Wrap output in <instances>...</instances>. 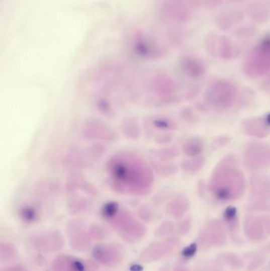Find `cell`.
I'll return each mask as SVG.
<instances>
[{
    "instance_id": "obj_1",
    "label": "cell",
    "mask_w": 270,
    "mask_h": 271,
    "mask_svg": "<svg viewBox=\"0 0 270 271\" xmlns=\"http://www.w3.org/2000/svg\"><path fill=\"white\" fill-rule=\"evenodd\" d=\"M110 184L121 194L145 196L154 183V172L149 165L134 154L120 153L107 163Z\"/></svg>"
},
{
    "instance_id": "obj_2",
    "label": "cell",
    "mask_w": 270,
    "mask_h": 271,
    "mask_svg": "<svg viewBox=\"0 0 270 271\" xmlns=\"http://www.w3.org/2000/svg\"><path fill=\"white\" fill-rule=\"evenodd\" d=\"M211 195L220 202L237 200L246 190V179L235 156L227 155L219 162L211 174L209 183Z\"/></svg>"
},
{
    "instance_id": "obj_3",
    "label": "cell",
    "mask_w": 270,
    "mask_h": 271,
    "mask_svg": "<svg viewBox=\"0 0 270 271\" xmlns=\"http://www.w3.org/2000/svg\"><path fill=\"white\" fill-rule=\"evenodd\" d=\"M243 73L249 78H257L270 72V33L264 34L250 51L242 66Z\"/></svg>"
},
{
    "instance_id": "obj_4",
    "label": "cell",
    "mask_w": 270,
    "mask_h": 271,
    "mask_svg": "<svg viewBox=\"0 0 270 271\" xmlns=\"http://www.w3.org/2000/svg\"><path fill=\"white\" fill-rule=\"evenodd\" d=\"M239 96L235 83L227 79L215 81L205 92L206 103L216 110H227L232 107Z\"/></svg>"
},
{
    "instance_id": "obj_5",
    "label": "cell",
    "mask_w": 270,
    "mask_h": 271,
    "mask_svg": "<svg viewBox=\"0 0 270 271\" xmlns=\"http://www.w3.org/2000/svg\"><path fill=\"white\" fill-rule=\"evenodd\" d=\"M108 221L120 233L132 239H141L147 232V228L143 223L138 221L130 212L121 207Z\"/></svg>"
},
{
    "instance_id": "obj_6",
    "label": "cell",
    "mask_w": 270,
    "mask_h": 271,
    "mask_svg": "<svg viewBox=\"0 0 270 271\" xmlns=\"http://www.w3.org/2000/svg\"><path fill=\"white\" fill-rule=\"evenodd\" d=\"M243 162L251 171L270 168V144L261 141L249 143L243 152Z\"/></svg>"
},
{
    "instance_id": "obj_7",
    "label": "cell",
    "mask_w": 270,
    "mask_h": 271,
    "mask_svg": "<svg viewBox=\"0 0 270 271\" xmlns=\"http://www.w3.org/2000/svg\"><path fill=\"white\" fill-rule=\"evenodd\" d=\"M81 133L86 140L95 141L114 142L118 139V134L107 124L97 118H89L82 124Z\"/></svg>"
},
{
    "instance_id": "obj_8",
    "label": "cell",
    "mask_w": 270,
    "mask_h": 271,
    "mask_svg": "<svg viewBox=\"0 0 270 271\" xmlns=\"http://www.w3.org/2000/svg\"><path fill=\"white\" fill-rule=\"evenodd\" d=\"M92 255L101 264L114 267L123 262L125 250L119 243H101L94 247Z\"/></svg>"
},
{
    "instance_id": "obj_9",
    "label": "cell",
    "mask_w": 270,
    "mask_h": 271,
    "mask_svg": "<svg viewBox=\"0 0 270 271\" xmlns=\"http://www.w3.org/2000/svg\"><path fill=\"white\" fill-rule=\"evenodd\" d=\"M132 39V48L136 54L146 59L156 60L166 55V49L145 34L137 33Z\"/></svg>"
},
{
    "instance_id": "obj_10",
    "label": "cell",
    "mask_w": 270,
    "mask_h": 271,
    "mask_svg": "<svg viewBox=\"0 0 270 271\" xmlns=\"http://www.w3.org/2000/svg\"><path fill=\"white\" fill-rule=\"evenodd\" d=\"M30 242L37 251L45 253L60 251L64 245L63 236L57 231L34 234L30 237Z\"/></svg>"
},
{
    "instance_id": "obj_11",
    "label": "cell",
    "mask_w": 270,
    "mask_h": 271,
    "mask_svg": "<svg viewBox=\"0 0 270 271\" xmlns=\"http://www.w3.org/2000/svg\"><path fill=\"white\" fill-rule=\"evenodd\" d=\"M67 236L71 248L77 251H87L92 246L89 229L86 230L82 221H71L67 225Z\"/></svg>"
},
{
    "instance_id": "obj_12",
    "label": "cell",
    "mask_w": 270,
    "mask_h": 271,
    "mask_svg": "<svg viewBox=\"0 0 270 271\" xmlns=\"http://www.w3.org/2000/svg\"><path fill=\"white\" fill-rule=\"evenodd\" d=\"M52 268L54 271L96 270V266L92 262L67 254H60L56 257L52 262Z\"/></svg>"
},
{
    "instance_id": "obj_13",
    "label": "cell",
    "mask_w": 270,
    "mask_h": 271,
    "mask_svg": "<svg viewBox=\"0 0 270 271\" xmlns=\"http://www.w3.org/2000/svg\"><path fill=\"white\" fill-rule=\"evenodd\" d=\"M243 131L250 137L262 139L270 135V112L262 116L247 118L242 122Z\"/></svg>"
},
{
    "instance_id": "obj_14",
    "label": "cell",
    "mask_w": 270,
    "mask_h": 271,
    "mask_svg": "<svg viewBox=\"0 0 270 271\" xmlns=\"http://www.w3.org/2000/svg\"><path fill=\"white\" fill-rule=\"evenodd\" d=\"M174 246L175 241H173L172 239L151 243L142 251L140 255V260L142 262L147 263L156 262L169 254L173 250Z\"/></svg>"
},
{
    "instance_id": "obj_15",
    "label": "cell",
    "mask_w": 270,
    "mask_h": 271,
    "mask_svg": "<svg viewBox=\"0 0 270 271\" xmlns=\"http://www.w3.org/2000/svg\"><path fill=\"white\" fill-rule=\"evenodd\" d=\"M252 198L264 202L270 200V178L264 174H252L250 178Z\"/></svg>"
},
{
    "instance_id": "obj_16",
    "label": "cell",
    "mask_w": 270,
    "mask_h": 271,
    "mask_svg": "<svg viewBox=\"0 0 270 271\" xmlns=\"http://www.w3.org/2000/svg\"><path fill=\"white\" fill-rule=\"evenodd\" d=\"M151 88L158 96H170L177 92L178 85L170 75L158 74L151 79Z\"/></svg>"
},
{
    "instance_id": "obj_17",
    "label": "cell",
    "mask_w": 270,
    "mask_h": 271,
    "mask_svg": "<svg viewBox=\"0 0 270 271\" xmlns=\"http://www.w3.org/2000/svg\"><path fill=\"white\" fill-rule=\"evenodd\" d=\"M182 71L192 79H198L205 75L206 66L201 59L194 56H185L180 60Z\"/></svg>"
},
{
    "instance_id": "obj_18",
    "label": "cell",
    "mask_w": 270,
    "mask_h": 271,
    "mask_svg": "<svg viewBox=\"0 0 270 271\" xmlns=\"http://www.w3.org/2000/svg\"><path fill=\"white\" fill-rule=\"evenodd\" d=\"M244 15L239 10H230L223 12L217 18L218 27L224 31H228L236 27L243 20Z\"/></svg>"
},
{
    "instance_id": "obj_19",
    "label": "cell",
    "mask_w": 270,
    "mask_h": 271,
    "mask_svg": "<svg viewBox=\"0 0 270 271\" xmlns=\"http://www.w3.org/2000/svg\"><path fill=\"white\" fill-rule=\"evenodd\" d=\"M241 53V49L227 36L222 35L219 38L218 54L224 60L236 59Z\"/></svg>"
},
{
    "instance_id": "obj_20",
    "label": "cell",
    "mask_w": 270,
    "mask_h": 271,
    "mask_svg": "<svg viewBox=\"0 0 270 271\" xmlns=\"http://www.w3.org/2000/svg\"><path fill=\"white\" fill-rule=\"evenodd\" d=\"M247 13L253 20L258 23H264L270 18V11L266 4L260 0H255L249 4Z\"/></svg>"
},
{
    "instance_id": "obj_21",
    "label": "cell",
    "mask_w": 270,
    "mask_h": 271,
    "mask_svg": "<svg viewBox=\"0 0 270 271\" xmlns=\"http://www.w3.org/2000/svg\"><path fill=\"white\" fill-rule=\"evenodd\" d=\"M205 150L203 139L198 136H193L185 140L183 145V152L189 157H197L202 154Z\"/></svg>"
},
{
    "instance_id": "obj_22",
    "label": "cell",
    "mask_w": 270,
    "mask_h": 271,
    "mask_svg": "<svg viewBox=\"0 0 270 271\" xmlns=\"http://www.w3.org/2000/svg\"><path fill=\"white\" fill-rule=\"evenodd\" d=\"M188 208V199L185 195H179L169 202L166 206V212L172 217L179 218L186 213Z\"/></svg>"
},
{
    "instance_id": "obj_23",
    "label": "cell",
    "mask_w": 270,
    "mask_h": 271,
    "mask_svg": "<svg viewBox=\"0 0 270 271\" xmlns=\"http://www.w3.org/2000/svg\"><path fill=\"white\" fill-rule=\"evenodd\" d=\"M121 129L125 137L131 140H136L141 136V128L138 119L134 117H129L121 122Z\"/></svg>"
},
{
    "instance_id": "obj_24",
    "label": "cell",
    "mask_w": 270,
    "mask_h": 271,
    "mask_svg": "<svg viewBox=\"0 0 270 271\" xmlns=\"http://www.w3.org/2000/svg\"><path fill=\"white\" fill-rule=\"evenodd\" d=\"M205 160L203 156H197V157H191V159L183 160L181 163V168L183 171L188 174H194L196 172L199 171L203 168L205 166Z\"/></svg>"
},
{
    "instance_id": "obj_25",
    "label": "cell",
    "mask_w": 270,
    "mask_h": 271,
    "mask_svg": "<svg viewBox=\"0 0 270 271\" xmlns=\"http://www.w3.org/2000/svg\"><path fill=\"white\" fill-rule=\"evenodd\" d=\"M152 169L158 175L163 178L173 175L178 171V168L175 164L162 161H157L152 163Z\"/></svg>"
},
{
    "instance_id": "obj_26",
    "label": "cell",
    "mask_w": 270,
    "mask_h": 271,
    "mask_svg": "<svg viewBox=\"0 0 270 271\" xmlns=\"http://www.w3.org/2000/svg\"><path fill=\"white\" fill-rule=\"evenodd\" d=\"M151 153L159 161L169 162V161L173 160L177 156H178L179 150L175 146H171V147H167V148L153 150L151 151Z\"/></svg>"
},
{
    "instance_id": "obj_27",
    "label": "cell",
    "mask_w": 270,
    "mask_h": 271,
    "mask_svg": "<svg viewBox=\"0 0 270 271\" xmlns=\"http://www.w3.org/2000/svg\"><path fill=\"white\" fill-rule=\"evenodd\" d=\"M151 126L160 130H175L177 124L170 118L164 116H158L151 120Z\"/></svg>"
},
{
    "instance_id": "obj_28",
    "label": "cell",
    "mask_w": 270,
    "mask_h": 271,
    "mask_svg": "<svg viewBox=\"0 0 270 271\" xmlns=\"http://www.w3.org/2000/svg\"><path fill=\"white\" fill-rule=\"evenodd\" d=\"M17 256V249L12 243H2L0 245V258L4 262H10Z\"/></svg>"
},
{
    "instance_id": "obj_29",
    "label": "cell",
    "mask_w": 270,
    "mask_h": 271,
    "mask_svg": "<svg viewBox=\"0 0 270 271\" xmlns=\"http://www.w3.org/2000/svg\"><path fill=\"white\" fill-rule=\"evenodd\" d=\"M257 29L256 26L250 23L242 25L234 31V35L239 38H250L255 35Z\"/></svg>"
},
{
    "instance_id": "obj_30",
    "label": "cell",
    "mask_w": 270,
    "mask_h": 271,
    "mask_svg": "<svg viewBox=\"0 0 270 271\" xmlns=\"http://www.w3.org/2000/svg\"><path fill=\"white\" fill-rule=\"evenodd\" d=\"M19 215L25 222L31 223L38 219V213L34 206H26L21 209Z\"/></svg>"
},
{
    "instance_id": "obj_31",
    "label": "cell",
    "mask_w": 270,
    "mask_h": 271,
    "mask_svg": "<svg viewBox=\"0 0 270 271\" xmlns=\"http://www.w3.org/2000/svg\"><path fill=\"white\" fill-rule=\"evenodd\" d=\"M219 38V36L213 33L208 35L205 39V47L212 56H216L218 54Z\"/></svg>"
},
{
    "instance_id": "obj_32",
    "label": "cell",
    "mask_w": 270,
    "mask_h": 271,
    "mask_svg": "<svg viewBox=\"0 0 270 271\" xmlns=\"http://www.w3.org/2000/svg\"><path fill=\"white\" fill-rule=\"evenodd\" d=\"M88 206H89V203L86 199L82 198H76V199H73L69 202L68 206L71 213H78L85 211L87 209Z\"/></svg>"
},
{
    "instance_id": "obj_33",
    "label": "cell",
    "mask_w": 270,
    "mask_h": 271,
    "mask_svg": "<svg viewBox=\"0 0 270 271\" xmlns=\"http://www.w3.org/2000/svg\"><path fill=\"white\" fill-rule=\"evenodd\" d=\"M173 229V223L170 222V221H164L157 228L155 232V236L158 238L163 237L168 234H170Z\"/></svg>"
},
{
    "instance_id": "obj_34",
    "label": "cell",
    "mask_w": 270,
    "mask_h": 271,
    "mask_svg": "<svg viewBox=\"0 0 270 271\" xmlns=\"http://www.w3.org/2000/svg\"><path fill=\"white\" fill-rule=\"evenodd\" d=\"M89 232L92 237H93L94 239H99V240L104 239L107 236V233L105 232L104 229L99 225H92V226L89 227Z\"/></svg>"
},
{
    "instance_id": "obj_35",
    "label": "cell",
    "mask_w": 270,
    "mask_h": 271,
    "mask_svg": "<svg viewBox=\"0 0 270 271\" xmlns=\"http://www.w3.org/2000/svg\"><path fill=\"white\" fill-rule=\"evenodd\" d=\"M180 116L186 122H196L198 121V116L194 114V111L190 108L183 109V111L180 113Z\"/></svg>"
},
{
    "instance_id": "obj_36",
    "label": "cell",
    "mask_w": 270,
    "mask_h": 271,
    "mask_svg": "<svg viewBox=\"0 0 270 271\" xmlns=\"http://www.w3.org/2000/svg\"><path fill=\"white\" fill-rule=\"evenodd\" d=\"M224 218L227 222L233 223L235 222L237 218V210L236 208L234 206H229L224 211Z\"/></svg>"
},
{
    "instance_id": "obj_37",
    "label": "cell",
    "mask_w": 270,
    "mask_h": 271,
    "mask_svg": "<svg viewBox=\"0 0 270 271\" xmlns=\"http://www.w3.org/2000/svg\"><path fill=\"white\" fill-rule=\"evenodd\" d=\"M138 215L139 217H141V219H143V220L146 221H151L153 218L152 213L146 206H142V207L139 208Z\"/></svg>"
},
{
    "instance_id": "obj_38",
    "label": "cell",
    "mask_w": 270,
    "mask_h": 271,
    "mask_svg": "<svg viewBox=\"0 0 270 271\" xmlns=\"http://www.w3.org/2000/svg\"><path fill=\"white\" fill-rule=\"evenodd\" d=\"M230 141H231V138L228 137H217V138L213 141V145L216 148H223L224 146H227V144H229Z\"/></svg>"
},
{
    "instance_id": "obj_39",
    "label": "cell",
    "mask_w": 270,
    "mask_h": 271,
    "mask_svg": "<svg viewBox=\"0 0 270 271\" xmlns=\"http://www.w3.org/2000/svg\"><path fill=\"white\" fill-rule=\"evenodd\" d=\"M172 135L169 133H165V134H161L159 136H157L155 139V142L159 144H166L170 143L172 140Z\"/></svg>"
},
{
    "instance_id": "obj_40",
    "label": "cell",
    "mask_w": 270,
    "mask_h": 271,
    "mask_svg": "<svg viewBox=\"0 0 270 271\" xmlns=\"http://www.w3.org/2000/svg\"><path fill=\"white\" fill-rule=\"evenodd\" d=\"M196 251H197V245L195 243L190 245L189 247H186L183 250V255L186 258H190V257L194 256L195 254Z\"/></svg>"
},
{
    "instance_id": "obj_41",
    "label": "cell",
    "mask_w": 270,
    "mask_h": 271,
    "mask_svg": "<svg viewBox=\"0 0 270 271\" xmlns=\"http://www.w3.org/2000/svg\"><path fill=\"white\" fill-rule=\"evenodd\" d=\"M204 4L209 8H214L221 6L224 4V0H202Z\"/></svg>"
},
{
    "instance_id": "obj_42",
    "label": "cell",
    "mask_w": 270,
    "mask_h": 271,
    "mask_svg": "<svg viewBox=\"0 0 270 271\" xmlns=\"http://www.w3.org/2000/svg\"><path fill=\"white\" fill-rule=\"evenodd\" d=\"M2 271H27L25 268L21 265H12V266H9V267L4 268L2 269Z\"/></svg>"
},
{
    "instance_id": "obj_43",
    "label": "cell",
    "mask_w": 270,
    "mask_h": 271,
    "mask_svg": "<svg viewBox=\"0 0 270 271\" xmlns=\"http://www.w3.org/2000/svg\"><path fill=\"white\" fill-rule=\"evenodd\" d=\"M231 2H235V3H239V2H242V1H244V0H230Z\"/></svg>"
},
{
    "instance_id": "obj_44",
    "label": "cell",
    "mask_w": 270,
    "mask_h": 271,
    "mask_svg": "<svg viewBox=\"0 0 270 271\" xmlns=\"http://www.w3.org/2000/svg\"><path fill=\"white\" fill-rule=\"evenodd\" d=\"M269 78H270V76H269Z\"/></svg>"
}]
</instances>
